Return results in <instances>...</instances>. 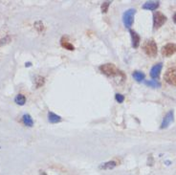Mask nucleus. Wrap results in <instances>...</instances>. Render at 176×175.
<instances>
[{
	"instance_id": "6",
	"label": "nucleus",
	"mask_w": 176,
	"mask_h": 175,
	"mask_svg": "<svg viewBox=\"0 0 176 175\" xmlns=\"http://www.w3.org/2000/svg\"><path fill=\"white\" fill-rule=\"evenodd\" d=\"M162 55L164 57H171L176 53V43H168L162 48Z\"/></svg>"
},
{
	"instance_id": "4",
	"label": "nucleus",
	"mask_w": 176,
	"mask_h": 175,
	"mask_svg": "<svg viewBox=\"0 0 176 175\" xmlns=\"http://www.w3.org/2000/svg\"><path fill=\"white\" fill-rule=\"evenodd\" d=\"M167 21V16L163 15L161 12H157L153 15V28L154 29H159L162 27Z\"/></svg>"
},
{
	"instance_id": "9",
	"label": "nucleus",
	"mask_w": 176,
	"mask_h": 175,
	"mask_svg": "<svg viewBox=\"0 0 176 175\" xmlns=\"http://www.w3.org/2000/svg\"><path fill=\"white\" fill-rule=\"evenodd\" d=\"M130 35H131V38H132V46L133 48H138L139 45H140V41H141V38H140V35H139L136 32L132 31V30H130L129 31Z\"/></svg>"
},
{
	"instance_id": "10",
	"label": "nucleus",
	"mask_w": 176,
	"mask_h": 175,
	"mask_svg": "<svg viewBox=\"0 0 176 175\" xmlns=\"http://www.w3.org/2000/svg\"><path fill=\"white\" fill-rule=\"evenodd\" d=\"M158 7H159V2L158 1H148V2H145L142 6V8L144 10H148V11H154Z\"/></svg>"
},
{
	"instance_id": "7",
	"label": "nucleus",
	"mask_w": 176,
	"mask_h": 175,
	"mask_svg": "<svg viewBox=\"0 0 176 175\" xmlns=\"http://www.w3.org/2000/svg\"><path fill=\"white\" fill-rule=\"evenodd\" d=\"M173 116H174V112L173 110H171L169 112L167 113V115L164 118L163 122L161 124V128L164 129V128H167L168 126L171 124V123L173 121Z\"/></svg>"
},
{
	"instance_id": "17",
	"label": "nucleus",
	"mask_w": 176,
	"mask_h": 175,
	"mask_svg": "<svg viewBox=\"0 0 176 175\" xmlns=\"http://www.w3.org/2000/svg\"><path fill=\"white\" fill-rule=\"evenodd\" d=\"M133 78H134V80H136L137 81H143L144 78V74L142 73V72L135 71L134 73H133Z\"/></svg>"
},
{
	"instance_id": "14",
	"label": "nucleus",
	"mask_w": 176,
	"mask_h": 175,
	"mask_svg": "<svg viewBox=\"0 0 176 175\" xmlns=\"http://www.w3.org/2000/svg\"><path fill=\"white\" fill-rule=\"evenodd\" d=\"M22 120H23V123H24V124H25V125L30 126V127L34 125V121H33L32 117L30 116L29 114H25V115H23Z\"/></svg>"
},
{
	"instance_id": "22",
	"label": "nucleus",
	"mask_w": 176,
	"mask_h": 175,
	"mask_svg": "<svg viewBox=\"0 0 176 175\" xmlns=\"http://www.w3.org/2000/svg\"><path fill=\"white\" fill-rule=\"evenodd\" d=\"M115 99H116V101L118 102H120V104H122V102L125 101V97H124V95H122V94H116V96H115Z\"/></svg>"
},
{
	"instance_id": "3",
	"label": "nucleus",
	"mask_w": 176,
	"mask_h": 175,
	"mask_svg": "<svg viewBox=\"0 0 176 175\" xmlns=\"http://www.w3.org/2000/svg\"><path fill=\"white\" fill-rule=\"evenodd\" d=\"M135 14H136L135 9H129L126 12H125V14L123 15V21H124V24L126 28H130L132 26L133 22H134Z\"/></svg>"
},
{
	"instance_id": "16",
	"label": "nucleus",
	"mask_w": 176,
	"mask_h": 175,
	"mask_svg": "<svg viewBox=\"0 0 176 175\" xmlns=\"http://www.w3.org/2000/svg\"><path fill=\"white\" fill-rule=\"evenodd\" d=\"M15 101L19 105H24L26 102V98H25V96H23L22 94H18L15 99Z\"/></svg>"
},
{
	"instance_id": "1",
	"label": "nucleus",
	"mask_w": 176,
	"mask_h": 175,
	"mask_svg": "<svg viewBox=\"0 0 176 175\" xmlns=\"http://www.w3.org/2000/svg\"><path fill=\"white\" fill-rule=\"evenodd\" d=\"M143 50L148 57H151V58L156 57L157 52H158V50H157V44L153 39H149L145 41L143 45Z\"/></svg>"
},
{
	"instance_id": "12",
	"label": "nucleus",
	"mask_w": 176,
	"mask_h": 175,
	"mask_svg": "<svg viewBox=\"0 0 176 175\" xmlns=\"http://www.w3.org/2000/svg\"><path fill=\"white\" fill-rule=\"evenodd\" d=\"M60 44H61V46L63 48H65V49H67L69 51H73L75 49V47L73 46V44H71L70 42L67 40V38H65V37H63L61 38V40H60Z\"/></svg>"
},
{
	"instance_id": "19",
	"label": "nucleus",
	"mask_w": 176,
	"mask_h": 175,
	"mask_svg": "<svg viewBox=\"0 0 176 175\" xmlns=\"http://www.w3.org/2000/svg\"><path fill=\"white\" fill-rule=\"evenodd\" d=\"M35 30L38 31V33H41L42 31L44 30V26H43V23H42L41 21H38L35 23Z\"/></svg>"
},
{
	"instance_id": "5",
	"label": "nucleus",
	"mask_w": 176,
	"mask_h": 175,
	"mask_svg": "<svg viewBox=\"0 0 176 175\" xmlns=\"http://www.w3.org/2000/svg\"><path fill=\"white\" fill-rule=\"evenodd\" d=\"M165 81L171 85L176 86V67H171L167 70L165 74Z\"/></svg>"
},
{
	"instance_id": "11",
	"label": "nucleus",
	"mask_w": 176,
	"mask_h": 175,
	"mask_svg": "<svg viewBox=\"0 0 176 175\" xmlns=\"http://www.w3.org/2000/svg\"><path fill=\"white\" fill-rule=\"evenodd\" d=\"M48 121H49L51 124H57L61 121V118L58 115H57V114H55L53 112H49L48 113Z\"/></svg>"
},
{
	"instance_id": "15",
	"label": "nucleus",
	"mask_w": 176,
	"mask_h": 175,
	"mask_svg": "<svg viewBox=\"0 0 176 175\" xmlns=\"http://www.w3.org/2000/svg\"><path fill=\"white\" fill-rule=\"evenodd\" d=\"M145 85H148L149 87H154V88H158L161 86V83L159 81H157L156 80H151V81H144Z\"/></svg>"
},
{
	"instance_id": "20",
	"label": "nucleus",
	"mask_w": 176,
	"mask_h": 175,
	"mask_svg": "<svg viewBox=\"0 0 176 175\" xmlns=\"http://www.w3.org/2000/svg\"><path fill=\"white\" fill-rule=\"evenodd\" d=\"M10 41H12V37L11 35H7V37H5L4 38H1L0 39V47L9 43Z\"/></svg>"
},
{
	"instance_id": "23",
	"label": "nucleus",
	"mask_w": 176,
	"mask_h": 175,
	"mask_svg": "<svg viewBox=\"0 0 176 175\" xmlns=\"http://www.w3.org/2000/svg\"><path fill=\"white\" fill-rule=\"evenodd\" d=\"M173 21L176 23V13L174 14V15H173Z\"/></svg>"
},
{
	"instance_id": "13",
	"label": "nucleus",
	"mask_w": 176,
	"mask_h": 175,
	"mask_svg": "<svg viewBox=\"0 0 176 175\" xmlns=\"http://www.w3.org/2000/svg\"><path fill=\"white\" fill-rule=\"evenodd\" d=\"M116 162L115 161H109V162H106V163H104V164H101L100 166V168L101 170H112L115 167H116Z\"/></svg>"
},
{
	"instance_id": "24",
	"label": "nucleus",
	"mask_w": 176,
	"mask_h": 175,
	"mask_svg": "<svg viewBox=\"0 0 176 175\" xmlns=\"http://www.w3.org/2000/svg\"><path fill=\"white\" fill-rule=\"evenodd\" d=\"M40 175H47V174H46L45 172H43V171H42V172L40 173Z\"/></svg>"
},
{
	"instance_id": "21",
	"label": "nucleus",
	"mask_w": 176,
	"mask_h": 175,
	"mask_svg": "<svg viewBox=\"0 0 176 175\" xmlns=\"http://www.w3.org/2000/svg\"><path fill=\"white\" fill-rule=\"evenodd\" d=\"M110 1H105V2H104L101 4V12L102 13H106L107 12V10H108V7H109V5H110Z\"/></svg>"
},
{
	"instance_id": "8",
	"label": "nucleus",
	"mask_w": 176,
	"mask_h": 175,
	"mask_svg": "<svg viewBox=\"0 0 176 175\" xmlns=\"http://www.w3.org/2000/svg\"><path fill=\"white\" fill-rule=\"evenodd\" d=\"M163 65L162 63H157L155 64L152 68L150 70V77L152 78H159L160 74H161V70H162Z\"/></svg>"
},
{
	"instance_id": "2",
	"label": "nucleus",
	"mask_w": 176,
	"mask_h": 175,
	"mask_svg": "<svg viewBox=\"0 0 176 175\" xmlns=\"http://www.w3.org/2000/svg\"><path fill=\"white\" fill-rule=\"evenodd\" d=\"M100 71L102 74H105L108 77H114L118 75L120 72L116 68V66L112 63H106V64H102L100 66Z\"/></svg>"
},
{
	"instance_id": "18",
	"label": "nucleus",
	"mask_w": 176,
	"mask_h": 175,
	"mask_svg": "<svg viewBox=\"0 0 176 175\" xmlns=\"http://www.w3.org/2000/svg\"><path fill=\"white\" fill-rule=\"evenodd\" d=\"M43 84H44V78L40 77V76L36 77V78H35V86H36V88L41 87Z\"/></svg>"
}]
</instances>
